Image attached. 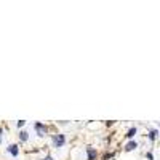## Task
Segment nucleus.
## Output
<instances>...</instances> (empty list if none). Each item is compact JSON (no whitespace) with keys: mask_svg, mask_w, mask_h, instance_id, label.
Instances as JSON below:
<instances>
[{"mask_svg":"<svg viewBox=\"0 0 160 160\" xmlns=\"http://www.w3.org/2000/svg\"><path fill=\"white\" fill-rule=\"evenodd\" d=\"M34 128H35L37 136H40V138H43V136L46 135V131H48L46 125H45V123H42V122H35V123H34Z\"/></svg>","mask_w":160,"mask_h":160,"instance_id":"nucleus-1","label":"nucleus"},{"mask_svg":"<svg viewBox=\"0 0 160 160\" xmlns=\"http://www.w3.org/2000/svg\"><path fill=\"white\" fill-rule=\"evenodd\" d=\"M66 143V136L64 135H54L53 136V144L54 147H62Z\"/></svg>","mask_w":160,"mask_h":160,"instance_id":"nucleus-2","label":"nucleus"},{"mask_svg":"<svg viewBox=\"0 0 160 160\" xmlns=\"http://www.w3.org/2000/svg\"><path fill=\"white\" fill-rule=\"evenodd\" d=\"M96 155H98L96 149H93V147H87V160H95Z\"/></svg>","mask_w":160,"mask_h":160,"instance_id":"nucleus-3","label":"nucleus"},{"mask_svg":"<svg viewBox=\"0 0 160 160\" xmlns=\"http://www.w3.org/2000/svg\"><path fill=\"white\" fill-rule=\"evenodd\" d=\"M7 151H8L10 154L13 155V157H18V155H19V149H18L16 144H10V146L7 147Z\"/></svg>","mask_w":160,"mask_h":160,"instance_id":"nucleus-4","label":"nucleus"},{"mask_svg":"<svg viewBox=\"0 0 160 160\" xmlns=\"http://www.w3.org/2000/svg\"><path fill=\"white\" fill-rule=\"evenodd\" d=\"M136 147H138V143H136V141H130V143L127 144V146H125V151L130 152V151H135Z\"/></svg>","mask_w":160,"mask_h":160,"instance_id":"nucleus-5","label":"nucleus"},{"mask_svg":"<svg viewBox=\"0 0 160 160\" xmlns=\"http://www.w3.org/2000/svg\"><path fill=\"white\" fill-rule=\"evenodd\" d=\"M19 139H21L22 143H26L27 139H29V133H27V131H21V133H19Z\"/></svg>","mask_w":160,"mask_h":160,"instance_id":"nucleus-6","label":"nucleus"},{"mask_svg":"<svg viewBox=\"0 0 160 160\" xmlns=\"http://www.w3.org/2000/svg\"><path fill=\"white\" fill-rule=\"evenodd\" d=\"M135 135H136V128H130L128 133H127V138H133Z\"/></svg>","mask_w":160,"mask_h":160,"instance_id":"nucleus-7","label":"nucleus"},{"mask_svg":"<svg viewBox=\"0 0 160 160\" xmlns=\"http://www.w3.org/2000/svg\"><path fill=\"white\" fill-rule=\"evenodd\" d=\"M155 136H157V131H155V130H152L151 133H149V139H151V141H154V139H155Z\"/></svg>","mask_w":160,"mask_h":160,"instance_id":"nucleus-8","label":"nucleus"},{"mask_svg":"<svg viewBox=\"0 0 160 160\" xmlns=\"http://www.w3.org/2000/svg\"><path fill=\"white\" fill-rule=\"evenodd\" d=\"M18 128H21V127H24V125H26V120H18Z\"/></svg>","mask_w":160,"mask_h":160,"instance_id":"nucleus-9","label":"nucleus"},{"mask_svg":"<svg viewBox=\"0 0 160 160\" xmlns=\"http://www.w3.org/2000/svg\"><path fill=\"white\" fill-rule=\"evenodd\" d=\"M112 157H114V154H107L106 157H104V160H109V159H112Z\"/></svg>","mask_w":160,"mask_h":160,"instance_id":"nucleus-10","label":"nucleus"},{"mask_svg":"<svg viewBox=\"0 0 160 160\" xmlns=\"http://www.w3.org/2000/svg\"><path fill=\"white\" fill-rule=\"evenodd\" d=\"M147 159H149V160H154V155H152L151 152H149V154H147Z\"/></svg>","mask_w":160,"mask_h":160,"instance_id":"nucleus-11","label":"nucleus"},{"mask_svg":"<svg viewBox=\"0 0 160 160\" xmlns=\"http://www.w3.org/2000/svg\"><path fill=\"white\" fill-rule=\"evenodd\" d=\"M43 160H53V157H51V155H46V157H45Z\"/></svg>","mask_w":160,"mask_h":160,"instance_id":"nucleus-12","label":"nucleus"},{"mask_svg":"<svg viewBox=\"0 0 160 160\" xmlns=\"http://www.w3.org/2000/svg\"><path fill=\"white\" fill-rule=\"evenodd\" d=\"M2 135H3V130L0 128V143H2Z\"/></svg>","mask_w":160,"mask_h":160,"instance_id":"nucleus-13","label":"nucleus"}]
</instances>
